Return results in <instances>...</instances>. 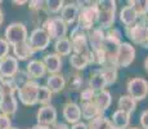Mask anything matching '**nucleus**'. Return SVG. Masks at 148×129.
<instances>
[{
	"label": "nucleus",
	"instance_id": "nucleus-1",
	"mask_svg": "<svg viewBox=\"0 0 148 129\" xmlns=\"http://www.w3.org/2000/svg\"><path fill=\"white\" fill-rule=\"evenodd\" d=\"M77 5L80 7V13H79L76 23L80 28L88 32L98 23L97 1H79Z\"/></svg>",
	"mask_w": 148,
	"mask_h": 129
},
{
	"label": "nucleus",
	"instance_id": "nucleus-2",
	"mask_svg": "<svg viewBox=\"0 0 148 129\" xmlns=\"http://www.w3.org/2000/svg\"><path fill=\"white\" fill-rule=\"evenodd\" d=\"M98 8V27L108 30L115 23L117 3L115 0H101L97 1Z\"/></svg>",
	"mask_w": 148,
	"mask_h": 129
},
{
	"label": "nucleus",
	"instance_id": "nucleus-3",
	"mask_svg": "<svg viewBox=\"0 0 148 129\" xmlns=\"http://www.w3.org/2000/svg\"><path fill=\"white\" fill-rule=\"evenodd\" d=\"M70 41L72 44V53L81 54V56L88 57L90 53L89 41H88V32L85 30L80 28L79 26H75L71 31Z\"/></svg>",
	"mask_w": 148,
	"mask_h": 129
},
{
	"label": "nucleus",
	"instance_id": "nucleus-4",
	"mask_svg": "<svg viewBox=\"0 0 148 129\" xmlns=\"http://www.w3.org/2000/svg\"><path fill=\"white\" fill-rule=\"evenodd\" d=\"M39 84L36 80H28L17 90V99L25 106H35L38 103Z\"/></svg>",
	"mask_w": 148,
	"mask_h": 129
},
{
	"label": "nucleus",
	"instance_id": "nucleus-5",
	"mask_svg": "<svg viewBox=\"0 0 148 129\" xmlns=\"http://www.w3.org/2000/svg\"><path fill=\"white\" fill-rule=\"evenodd\" d=\"M27 38H28L27 27L22 22H13V23L8 25L4 31V39L9 43L10 47L27 41Z\"/></svg>",
	"mask_w": 148,
	"mask_h": 129
},
{
	"label": "nucleus",
	"instance_id": "nucleus-6",
	"mask_svg": "<svg viewBox=\"0 0 148 129\" xmlns=\"http://www.w3.org/2000/svg\"><path fill=\"white\" fill-rule=\"evenodd\" d=\"M42 28L47 31L50 40H59L66 38L68 26L61 19V17H49L42 25Z\"/></svg>",
	"mask_w": 148,
	"mask_h": 129
},
{
	"label": "nucleus",
	"instance_id": "nucleus-7",
	"mask_svg": "<svg viewBox=\"0 0 148 129\" xmlns=\"http://www.w3.org/2000/svg\"><path fill=\"white\" fill-rule=\"evenodd\" d=\"M115 59H116V67L117 68L129 67L135 59V48L133 47V44L122 41L117 47V49H116Z\"/></svg>",
	"mask_w": 148,
	"mask_h": 129
},
{
	"label": "nucleus",
	"instance_id": "nucleus-8",
	"mask_svg": "<svg viewBox=\"0 0 148 129\" xmlns=\"http://www.w3.org/2000/svg\"><path fill=\"white\" fill-rule=\"evenodd\" d=\"M127 96H130L133 99L143 101L148 96V81L143 77H133L126 84Z\"/></svg>",
	"mask_w": 148,
	"mask_h": 129
},
{
	"label": "nucleus",
	"instance_id": "nucleus-9",
	"mask_svg": "<svg viewBox=\"0 0 148 129\" xmlns=\"http://www.w3.org/2000/svg\"><path fill=\"white\" fill-rule=\"evenodd\" d=\"M27 44L34 52H42L49 47L50 38L42 27H36L31 31L30 36L27 38Z\"/></svg>",
	"mask_w": 148,
	"mask_h": 129
},
{
	"label": "nucleus",
	"instance_id": "nucleus-10",
	"mask_svg": "<svg viewBox=\"0 0 148 129\" xmlns=\"http://www.w3.org/2000/svg\"><path fill=\"white\" fill-rule=\"evenodd\" d=\"M125 34L134 44L146 48L148 41V26L144 25L143 22H136L130 27H125Z\"/></svg>",
	"mask_w": 148,
	"mask_h": 129
},
{
	"label": "nucleus",
	"instance_id": "nucleus-11",
	"mask_svg": "<svg viewBox=\"0 0 148 129\" xmlns=\"http://www.w3.org/2000/svg\"><path fill=\"white\" fill-rule=\"evenodd\" d=\"M57 116L58 114H57L56 107L52 105H47L39 108L38 114H36V120H38V124L52 127L54 123H57Z\"/></svg>",
	"mask_w": 148,
	"mask_h": 129
},
{
	"label": "nucleus",
	"instance_id": "nucleus-12",
	"mask_svg": "<svg viewBox=\"0 0 148 129\" xmlns=\"http://www.w3.org/2000/svg\"><path fill=\"white\" fill-rule=\"evenodd\" d=\"M19 63L13 56H7L4 59L0 61V76L4 79H12L18 72Z\"/></svg>",
	"mask_w": 148,
	"mask_h": 129
},
{
	"label": "nucleus",
	"instance_id": "nucleus-13",
	"mask_svg": "<svg viewBox=\"0 0 148 129\" xmlns=\"http://www.w3.org/2000/svg\"><path fill=\"white\" fill-rule=\"evenodd\" d=\"M104 40H106V32L103 28L95 26L90 31H88V41H89L90 50L103 49Z\"/></svg>",
	"mask_w": 148,
	"mask_h": 129
},
{
	"label": "nucleus",
	"instance_id": "nucleus-14",
	"mask_svg": "<svg viewBox=\"0 0 148 129\" xmlns=\"http://www.w3.org/2000/svg\"><path fill=\"white\" fill-rule=\"evenodd\" d=\"M62 115L63 119L66 120L68 124H76V123L81 121V110L80 105L75 102H67L63 105V110H62Z\"/></svg>",
	"mask_w": 148,
	"mask_h": 129
},
{
	"label": "nucleus",
	"instance_id": "nucleus-15",
	"mask_svg": "<svg viewBox=\"0 0 148 129\" xmlns=\"http://www.w3.org/2000/svg\"><path fill=\"white\" fill-rule=\"evenodd\" d=\"M42 63L45 66V70L49 75H54V74H59L63 66V61L62 57H59L57 53H48L42 58Z\"/></svg>",
	"mask_w": 148,
	"mask_h": 129
},
{
	"label": "nucleus",
	"instance_id": "nucleus-16",
	"mask_svg": "<svg viewBox=\"0 0 148 129\" xmlns=\"http://www.w3.org/2000/svg\"><path fill=\"white\" fill-rule=\"evenodd\" d=\"M18 110V99L14 94H5L0 97V114L3 115H14Z\"/></svg>",
	"mask_w": 148,
	"mask_h": 129
},
{
	"label": "nucleus",
	"instance_id": "nucleus-17",
	"mask_svg": "<svg viewBox=\"0 0 148 129\" xmlns=\"http://www.w3.org/2000/svg\"><path fill=\"white\" fill-rule=\"evenodd\" d=\"M79 13H80V7L77 5V3H67L64 4V7L61 10V19L64 22L67 26L73 25L77 21Z\"/></svg>",
	"mask_w": 148,
	"mask_h": 129
},
{
	"label": "nucleus",
	"instance_id": "nucleus-18",
	"mask_svg": "<svg viewBox=\"0 0 148 129\" xmlns=\"http://www.w3.org/2000/svg\"><path fill=\"white\" fill-rule=\"evenodd\" d=\"M26 74L30 77V80H38L44 77V75L47 74L45 66L42 63V61L40 59H31L26 66Z\"/></svg>",
	"mask_w": 148,
	"mask_h": 129
},
{
	"label": "nucleus",
	"instance_id": "nucleus-19",
	"mask_svg": "<svg viewBox=\"0 0 148 129\" xmlns=\"http://www.w3.org/2000/svg\"><path fill=\"white\" fill-rule=\"evenodd\" d=\"M45 87L48 88L52 93H61L62 90L66 88V79L61 74H54V75H49L47 79V84Z\"/></svg>",
	"mask_w": 148,
	"mask_h": 129
},
{
	"label": "nucleus",
	"instance_id": "nucleus-20",
	"mask_svg": "<svg viewBox=\"0 0 148 129\" xmlns=\"http://www.w3.org/2000/svg\"><path fill=\"white\" fill-rule=\"evenodd\" d=\"M119 17H120L121 23L124 25L125 27H130V26L135 25L139 19V16L136 14V12L133 9V7H130V5H125V7L120 10Z\"/></svg>",
	"mask_w": 148,
	"mask_h": 129
},
{
	"label": "nucleus",
	"instance_id": "nucleus-21",
	"mask_svg": "<svg viewBox=\"0 0 148 129\" xmlns=\"http://www.w3.org/2000/svg\"><path fill=\"white\" fill-rule=\"evenodd\" d=\"M34 52L31 49V47L27 44V41L21 43V44H17L13 47V57L17 59V61H27L31 57L34 56Z\"/></svg>",
	"mask_w": 148,
	"mask_h": 129
},
{
	"label": "nucleus",
	"instance_id": "nucleus-22",
	"mask_svg": "<svg viewBox=\"0 0 148 129\" xmlns=\"http://www.w3.org/2000/svg\"><path fill=\"white\" fill-rule=\"evenodd\" d=\"M88 87L92 88V89L94 90L95 93H98V92H102V90L106 89L107 83H106V80H104L103 75L99 72L98 68H97V70H94L92 74H90L89 85H88Z\"/></svg>",
	"mask_w": 148,
	"mask_h": 129
},
{
	"label": "nucleus",
	"instance_id": "nucleus-23",
	"mask_svg": "<svg viewBox=\"0 0 148 129\" xmlns=\"http://www.w3.org/2000/svg\"><path fill=\"white\" fill-rule=\"evenodd\" d=\"M111 124L119 129H127L130 124V115L121 110H116L111 117Z\"/></svg>",
	"mask_w": 148,
	"mask_h": 129
},
{
	"label": "nucleus",
	"instance_id": "nucleus-24",
	"mask_svg": "<svg viewBox=\"0 0 148 129\" xmlns=\"http://www.w3.org/2000/svg\"><path fill=\"white\" fill-rule=\"evenodd\" d=\"M80 110H81V117L88 121L93 120L94 117H97L98 115H101V111H99L98 106L95 105L94 101L92 102H82L80 106Z\"/></svg>",
	"mask_w": 148,
	"mask_h": 129
},
{
	"label": "nucleus",
	"instance_id": "nucleus-25",
	"mask_svg": "<svg viewBox=\"0 0 148 129\" xmlns=\"http://www.w3.org/2000/svg\"><path fill=\"white\" fill-rule=\"evenodd\" d=\"M122 43V34L119 28L111 27L106 31V40H104V45L111 48H117Z\"/></svg>",
	"mask_w": 148,
	"mask_h": 129
},
{
	"label": "nucleus",
	"instance_id": "nucleus-26",
	"mask_svg": "<svg viewBox=\"0 0 148 129\" xmlns=\"http://www.w3.org/2000/svg\"><path fill=\"white\" fill-rule=\"evenodd\" d=\"M94 102H95V105L98 106L99 111H101V114H102V112H104V111H107L108 108H110L111 103H112V94H111L107 89L98 92V93L95 94Z\"/></svg>",
	"mask_w": 148,
	"mask_h": 129
},
{
	"label": "nucleus",
	"instance_id": "nucleus-27",
	"mask_svg": "<svg viewBox=\"0 0 148 129\" xmlns=\"http://www.w3.org/2000/svg\"><path fill=\"white\" fill-rule=\"evenodd\" d=\"M117 110H121V111H124V112L132 115L136 110V101L133 99L130 96H127V94H124L117 101Z\"/></svg>",
	"mask_w": 148,
	"mask_h": 129
},
{
	"label": "nucleus",
	"instance_id": "nucleus-28",
	"mask_svg": "<svg viewBox=\"0 0 148 129\" xmlns=\"http://www.w3.org/2000/svg\"><path fill=\"white\" fill-rule=\"evenodd\" d=\"M54 50L59 57H66L72 54V44H71L70 39L63 38L59 39L54 43Z\"/></svg>",
	"mask_w": 148,
	"mask_h": 129
},
{
	"label": "nucleus",
	"instance_id": "nucleus-29",
	"mask_svg": "<svg viewBox=\"0 0 148 129\" xmlns=\"http://www.w3.org/2000/svg\"><path fill=\"white\" fill-rule=\"evenodd\" d=\"M98 70H99V72L103 75L104 80H106V83H107V87L113 85L116 81H117V67L106 65V66L99 67Z\"/></svg>",
	"mask_w": 148,
	"mask_h": 129
},
{
	"label": "nucleus",
	"instance_id": "nucleus-30",
	"mask_svg": "<svg viewBox=\"0 0 148 129\" xmlns=\"http://www.w3.org/2000/svg\"><path fill=\"white\" fill-rule=\"evenodd\" d=\"M70 65H71V67H73L75 70L81 71V70H85V68L89 66V61H88V57L81 56V54L72 53L70 56Z\"/></svg>",
	"mask_w": 148,
	"mask_h": 129
},
{
	"label": "nucleus",
	"instance_id": "nucleus-31",
	"mask_svg": "<svg viewBox=\"0 0 148 129\" xmlns=\"http://www.w3.org/2000/svg\"><path fill=\"white\" fill-rule=\"evenodd\" d=\"M110 128H111L110 119H107L102 114L88 123V129H110Z\"/></svg>",
	"mask_w": 148,
	"mask_h": 129
},
{
	"label": "nucleus",
	"instance_id": "nucleus-32",
	"mask_svg": "<svg viewBox=\"0 0 148 129\" xmlns=\"http://www.w3.org/2000/svg\"><path fill=\"white\" fill-rule=\"evenodd\" d=\"M127 5L133 7L139 17H144L148 14V0H133L127 3Z\"/></svg>",
	"mask_w": 148,
	"mask_h": 129
},
{
	"label": "nucleus",
	"instance_id": "nucleus-33",
	"mask_svg": "<svg viewBox=\"0 0 148 129\" xmlns=\"http://www.w3.org/2000/svg\"><path fill=\"white\" fill-rule=\"evenodd\" d=\"M53 93L48 89L45 85H40L39 87V92H38V103H40L41 106H47L50 105V101H52Z\"/></svg>",
	"mask_w": 148,
	"mask_h": 129
},
{
	"label": "nucleus",
	"instance_id": "nucleus-34",
	"mask_svg": "<svg viewBox=\"0 0 148 129\" xmlns=\"http://www.w3.org/2000/svg\"><path fill=\"white\" fill-rule=\"evenodd\" d=\"M64 7L63 0H48L45 1V12L48 14H57Z\"/></svg>",
	"mask_w": 148,
	"mask_h": 129
},
{
	"label": "nucleus",
	"instance_id": "nucleus-35",
	"mask_svg": "<svg viewBox=\"0 0 148 129\" xmlns=\"http://www.w3.org/2000/svg\"><path fill=\"white\" fill-rule=\"evenodd\" d=\"M18 85L14 81V79H4V83H3V93L1 96H5V94H16L17 90H18ZM0 96V97H1Z\"/></svg>",
	"mask_w": 148,
	"mask_h": 129
},
{
	"label": "nucleus",
	"instance_id": "nucleus-36",
	"mask_svg": "<svg viewBox=\"0 0 148 129\" xmlns=\"http://www.w3.org/2000/svg\"><path fill=\"white\" fill-rule=\"evenodd\" d=\"M28 8L32 13H40L45 10V1L44 0H31L27 3Z\"/></svg>",
	"mask_w": 148,
	"mask_h": 129
},
{
	"label": "nucleus",
	"instance_id": "nucleus-37",
	"mask_svg": "<svg viewBox=\"0 0 148 129\" xmlns=\"http://www.w3.org/2000/svg\"><path fill=\"white\" fill-rule=\"evenodd\" d=\"M95 92L92 89V88H84V89H81L80 92V99L82 102H92V101H94V98H95Z\"/></svg>",
	"mask_w": 148,
	"mask_h": 129
},
{
	"label": "nucleus",
	"instance_id": "nucleus-38",
	"mask_svg": "<svg viewBox=\"0 0 148 129\" xmlns=\"http://www.w3.org/2000/svg\"><path fill=\"white\" fill-rule=\"evenodd\" d=\"M82 84H84V79L79 74H75L70 80V88L72 90H80L82 88Z\"/></svg>",
	"mask_w": 148,
	"mask_h": 129
},
{
	"label": "nucleus",
	"instance_id": "nucleus-39",
	"mask_svg": "<svg viewBox=\"0 0 148 129\" xmlns=\"http://www.w3.org/2000/svg\"><path fill=\"white\" fill-rule=\"evenodd\" d=\"M13 79H14V81L17 83L18 87H22L25 83H27L28 80H30V77L27 76V74H26V71L25 70H18V72L13 76Z\"/></svg>",
	"mask_w": 148,
	"mask_h": 129
},
{
	"label": "nucleus",
	"instance_id": "nucleus-40",
	"mask_svg": "<svg viewBox=\"0 0 148 129\" xmlns=\"http://www.w3.org/2000/svg\"><path fill=\"white\" fill-rule=\"evenodd\" d=\"M10 45L4 38H0V61L4 59L7 56H9Z\"/></svg>",
	"mask_w": 148,
	"mask_h": 129
},
{
	"label": "nucleus",
	"instance_id": "nucleus-41",
	"mask_svg": "<svg viewBox=\"0 0 148 129\" xmlns=\"http://www.w3.org/2000/svg\"><path fill=\"white\" fill-rule=\"evenodd\" d=\"M12 128V121L9 116L0 114V129H10Z\"/></svg>",
	"mask_w": 148,
	"mask_h": 129
},
{
	"label": "nucleus",
	"instance_id": "nucleus-42",
	"mask_svg": "<svg viewBox=\"0 0 148 129\" xmlns=\"http://www.w3.org/2000/svg\"><path fill=\"white\" fill-rule=\"evenodd\" d=\"M140 125L143 129H148V110H144L140 114Z\"/></svg>",
	"mask_w": 148,
	"mask_h": 129
},
{
	"label": "nucleus",
	"instance_id": "nucleus-43",
	"mask_svg": "<svg viewBox=\"0 0 148 129\" xmlns=\"http://www.w3.org/2000/svg\"><path fill=\"white\" fill-rule=\"evenodd\" d=\"M50 129H70V127H68L66 123H59V121H57V123H54L52 127H50Z\"/></svg>",
	"mask_w": 148,
	"mask_h": 129
},
{
	"label": "nucleus",
	"instance_id": "nucleus-44",
	"mask_svg": "<svg viewBox=\"0 0 148 129\" xmlns=\"http://www.w3.org/2000/svg\"><path fill=\"white\" fill-rule=\"evenodd\" d=\"M70 129H88V124L84 121H79V123H76V124H73Z\"/></svg>",
	"mask_w": 148,
	"mask_h": 129
},
{
	"label": "nucleus",
	"instance_id": "nucleus-45",
	"mask_svg": "<svg viewBox=\"0 0 148 129\" xmlns=\"http://www.w3.org/2000/svg\"><path fill=\"white\" fill-rule=\"evenodd\" d=\"M31 129H50V127H48V125H41V124H36L34 125Z\"/></svg>",
	"mask_w": 148,
	"mask_h": 129
},
{
	"label": "nucleus",
	"instance_id": "nucleus-46",
	"mask_svg": "<svg viewBox=\"0 0 148 129\" xmlns=\"http://www.w3.org/2000/svg\"><path fill=\"white\" fill-rule=\"evenodd\" d=\"M3 22H4V13H3L1 8H0V26L3 25Z\"/></svg>",
	"mask_w": 148,
	"mask_h": 129
},
{
	"label": "nucleus",
	"instance_id": "nucleus-47",
	"mask_svg": "<svg viewBox=\"0 0 148 129\" xmlns=\"http://www.w3.org/2000/svg\"><path fill=\"white\" fill-rule=\"evenodd\" d=\"M3 83H4V77L0 76V96H1V93H3Z\"/></svg>",
	"mask_w": 148,
	"mask_h": 129
},
{
	"label": "nucleus",
	"instance_id": "nucleus-48",
	"mask_svg": "<svg viewBox=\"0 0 148 129\" xmlns=\"http://www.w3.org/2000/svg\"><path fill=\"white\" fill-rule=\"evenodd\" d=\"M144 70L147 71V74H148V57L146 59H144Z\"/></svg>",
	"mask_w": 148,
	"mask_h": 129
},
{
	"label": "nucleus",
	"instance_id": "nucleus-49",
	"mask_svg": "<svg viewBox=\"0 0 148 129\" xmlns=\"http://www.w3.org/2000/svg\"><path fill=\"white\" fill-rule=\"evenodd\" d=\"M27 3L28 1H25V0H22V1H13V4H19V5H21V4H27Z\"/></svg>",
	"mask_w": 148,
	"mask_h": 129
},
{
	"label": "nucleus",
	"instance_id": "nucleus-50",
	"mask_svg": "<svg viewBox=\"0 0 148 129\" xmlns=\"http://www.w3.org/2000/svg\"><path fill=\"white\" fill-rule=\"evenodd\" d=\"M127 129H140V128H138V127H130V128H127Z\"/></svg>",
	"mask_w": 148,
	"mask_h": 129
},
{
	"label": "nucleus",
	"instance_id": "nucleus-51",
	"mask_svg": "<svg viewBox=\"0 0 148 129\" xmlns=\"http://www.w3.org/2000/svg\"><path fill=\"white\" fill-rule=\"evenodd\" d=\"M110 129H119V128H116V127H113V125L112 124H111V128Z\"/></svg>",
	"mask_w": 148,
	"mask_h": 129
},
{
	"label": "nucleus",
	"instance_id": "nucleus-52",
	"mask_svg": "<svg viewBox=\"0 0 148 129\" xmlns=\"http://www.w3.org/2000/svg\"><path fill=\"white\" fill-rule=\"evenodd\" d=\"M10 129H18V128H13V127H12V128H10Z\"/></svg>",
	"mask_w": 148,
	"mask_h": 129
},
{
	"label": "nucleus",
	"instance_id": "nucleus-53",
	"mask_svg": "<svg viewBox=\"0 0 148 129\" xmlns=\"http://www.w3.org/2000/svg\"><path fill=\"white\" fill-rule=\"evenodd\" d=\"M28 129H31V128H28Z\"/></svg>",
	"mask_w": 148,
	"mask_h": 129
}]
</instances>
